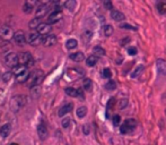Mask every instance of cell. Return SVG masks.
Returning a JSON list of instances; mask_svg holds the SVG:
<instances>
[{
    "instance_id": "6da1fadb",
    "label": "cell",
    "mask_w": 166,
    "mask_h": 145,
    "mask_svg": "<svg viewBox=\"0 0 166 145\" xmlns=\"http://www.w3.org/2000/svg\"><path fill=\"white\" fill-rule=\"evenodd\" d=\"M26 103H27V98L23 94H18L16 96H13L10 100V109L14 112H17L25 107Z\"/></svg>"
},
{
    "instance_id": "7a4b0ae2",
    "label": "cell",
    "mask_w": 166,
    "mask_h": 145,
    "mask_svg": "<svg viewBox=\"0 0 166 145\" xmlns=\"http://www.w3.org/2000/svg\"><path fill=\"white\" fill-rule=\"evenodd\" d=\"M15 76H16V81L19 82V83H25L27 82L28 77H30V72H28V68L26 66H17L15 68Z\"/></svg>"
},
{
    "instance_id": "3957f363",
    "label": "cell",
    "mask_w": 166,
    "mask_h": 145,
    "mask_svg": "<svg viewBox=\"0 0 166 145\" xmlns=\"http://www.w3.org/2000/svg\"><path fill=\"white\" fill-rule=\"evenodd\" d=\"M43 72L41 70H35L32 74H30V77L27 79V84L30 87H35V86H38L41 83L43 82Z\"/></svg>"
},
{
    "instance_id": "277c9868",
    "label": "cell",
    "mask_w": 166,
    "mask_h": 145,
    "mask_svg": "<svg viewBox=\"0 0 166 145\" xmlns=\"http://www.w3.org/2000/svg\"><path fill=\"white\" fill-rule=\"evenodd\" d=\"M137 125H138V123H137L136 119H133V118L127 119L120 126V132H121V134H129L136 129Z\"/></svg>"
},
{
    "instance_id": "5b68a950",
    "label": "cell",
    "mask_w": 166,
    "mask_h": 145,
    "mask_svg": "<svg viewBox=\"0 0 166 145\" xmlns=\"http://www.w3.org/2000/svg\"><path fill=\"white\" fill-rule=\"evenodd\" d=\"M18 57H19V65L26 66L27 68L32 67L33 64H34V59H33V57H32L30 52H23L21 55H18Z\"/></svg>"
},
{
    "instance_id": "8992f818",
    "label": "cell",
    "mask_w": 166,
    "mask_h": 145,
    "mask_svg": "<svg viewBox=\"0 0 166 145\" xmlns=\"http://www.w3.org/2000/svg\"><path fill=\"white\" fill-rule=\"evenodd\" d=\"M5 62L7 66L11 67V68H16L18 65H19V57L18 55L14 53V52H10L8 55L5 57Z\"/></svg>"
},
{
    "instance_id": "52a82bcc",
    "label": "cell",
    "mask_w": 166,
    "mask_h": 145,
    "mask_svg": "<svg viewBox=\"0 0 166 145\" xmlns=\"http://www.w3.org/2000/svg\"><path fill=\"white\" fill-rule=\"evenodd\" d=\"M14 34H15V32L11 30V27L6 26V25L0 27V39H1V40L9 41V40L14 39Z\"/></svg>"
},
{
    "instance_id": "ba28073f",
    "label": "cell",
    "mask_w": 166,
    "mask_h": 145,
    "mask_svg": "<svg viewBox=\"0 0 166 145\" xmlns=\"http://www.w3.org/2000/svg\"><path fill=\"white\" fill-rule=\"evenodd\" d=\"M42 39L43 36L37 32H32L27 35V43H30L32 46H38L42 44Z\"/></svg>"
},
{
    "instance_id": "9c48e42d",
    "label": "cell",
    "mask_w": 166,
    "mask_h": 145,
    "mask_svg": "<svg viewBox=\"0 0 166 145\" xmlns=\"http://www.w3.org/2000/svg\"><path fill=\"white\" fill-rule=\"evenodd\" d=\"M14 41L16 42V44L23 47L25 44V42H27V35L25 34L24 31H16L15 34H14Z\"/></svg>"
},
{
    "instance_id": "30bf717a",
    "label": "cell",
    "mask_w": 166,
    "mask_h": 145,
    "mask_svg": "<svg viewBox=\"0 0 166 145\" xmlns=\"http://www.w3.org/2000/svg\"><path fill=\"white\" fill-rule=\"evenodd\" d=\"M61 18H62V12L61 10H53L47 17V23L51 24V25L52 24H57L58 22L61 21Z\"/></svg>"
},
{
    "instance_id": "8fae6325",
    "label": "cell",
    "mask_w": 166,
    "mask_h": 145,
    "mask_svg": "<svg viewBox=\"0 0 166 145\" xmlns=\"http://www.w3.org/2000/svg\"><path fill=\"white\" fill-rule=\"evenodd\" d=\"M51 30H52L51 24H49V23H41V24L38 25L37 29H36V32H37V33H40V34L42 35V36H44V35L50 34Z\"/></svg>"
},
{
    "instance_id": "7c38bea8",
    "label": "cell",
    "mask_w": 166,
    "mask_h": 145,
    "mask_svg": "<svg viewBox=\"0 0 166 145\" xmlns=\"http://www.w3.org/2000/svg\"><path fill=\"white\" fill-rule=\"evenodd\" d=\"M156 72L161 76H166V61L163 59L156 60Z\"/></svg>"
},
{
    "instance_id": "4fadbf2b",
    "label": "cell",
    "mask_w": 166,
    "mask_h": 145,
    "mask_svg": "<svg viewBox=\"0 0 166 145\" xmlns=\"http://www.w3.org/2000/svg\"><path fill=\"white\" fill-rule=\"evenodd\" d=\"M57 43V36L53 34H47L44 35L42 39V44L45 47H52Z\"/></svg>"
},
{
    "instance_id": "5bb4252c",
    "label": "cell",
    "mask_w": 166,
    "mask_h": 145,
    "mask_svg": "<svg viewBox=\"0 0 166 145\" xmlns=\"http://www.w3.org/2000/svg\"><path fill=\"white\" fill-rule=\"evenodd\" d=\"M47 12H49V6L45 4H41L37 8H36V10H35V17L43 18L47 15Z\"/></svg>"
},
{
    "instance_id": "9a60e30c",
    "label": "cell",
    "mask_w": 166,
    "mask_h": 145,
    "mask_svg": "<svg viewBox=\"0 0 166 145\" xmlns=\"http://www.w3.org/2000/svg\"><path fill=\"white\" fill-rule=\"evenodd\" d=\"M66 94L69 95V96H71V98H77V96H79V98H84V95H83V92L80 90H76V89H73V87H67L66 89Z\"/></svg>"
},
{
    "instance_id": "2e32d148",
    "label": "cell",
    "mask_w": 166,
    "mask_h": 145,
    "mask_svg": "<svg viewBox=\"0 0 166 145\" xmlns=\"http://www.w3.org/2000/svg\"><path fill=\"white\" fill-rule=\"evenodd\" d=\"M37 134L40 138L41 140H47V135H49V133H47V128L45 127V125H38L37 126Z\"/></svg>"
},
{
    "instance_id": "e0dca14e",
    "label": "cell",
    "mask_w": 166,
    "mask_h": 145,
    "mask_svg": "<svg viewBox=\"0 0 166 145\" xmlns=\"http://www.w3.org/2000/svg\"><path fill=\"white\" fill-rule=\"evenodd\" d=\"M111 18L115 22H121L125 19V16L119 10H111Z\"/></svg>"
},
{
    "instance_id": "ac0fdd59",
    "label": "cell",
    "mask_w": 166,
    "mask_h": 145,
    "mask_svg": "<svg viewBox=\"0 0 166 145\" xmlns=\"http://www.w3.org/2000/svg\"><path fill=\"white\" fill-rule=\"evenodd\" d=\"M71 110H73V103H67V104H64L63 107H61V109L58 112V115H59V117H63L67 113H69Z\"/></svg>"
},
{
    "instance_id": "d6986e66",
    "label": "cell",
    "mask_w": 166,
    "mask_h": 145,
    "mask_svg": "<svg viewBox=\"0 0 166 145\" xmlns=\"http://www.w3.org/2000/svg\"><path fill=\"white\" fill-rule=\"evenodd\" d=\"M70 59L73 60V61H76V62H80V61H83V60L85 59V56H84V53L83 52H75V53H70Z\"/></svg>"
},
{
    "instance_id": "ffe728a7",
    "label": "cell",
    "mask_w": 166,
    "mask_h": 145,
    "mask_svg": "<svg viewBox=\"0 0 166 145\" xmlns=\"http://www.w3.org/2000/svg\"><path fill=\"white\" fill-rule=\"evenodd\" d=\"M97 61H98V57H97V56L92 55V56H90L87 59H86V64H87V66H88V67H94L95 65L97 64Z\"/></svg>"
},
{
    "instance_id": "44dd1931",
    "label": "cell",
    "mask_w": 166,
    "mask_h": 145,
    "mask_svg": "<svg viewBox=\"0 0 166 145\" xmlns=\"http://www.w3.org/2000/svg\"><path fill=\"white\" fill-rule=\"evenodd\" d=\"M76 6H77V1L76 0H67L64 2V8L68 9L69 12H73L76 9Z\"/></svg>"
},
{
    "instance_id": "7402d4cb",
    "label": "cell",
    "mask_w": 166,
    "mask_h": 145,
    "mask_svg": "<svg viewBox=\"0 0 166 145\" xmlns=\"http://www.w3.org/2000/svg\"><path fill=\"white\" fill-rule=\"evenodd\" d=\"M41 18H37L35 17L34 19H32V21H30V23H28V27H30L31 30H36L38 27V25L41 24V21H40Z\"/></svg>"
},
{
    "instance_id": "603a6c76",
    "label": "cell",
    "mask_w": 166,
    "mask_h": 145,
    "mask_svg": "<svg viewBox=\"0 0 166 145\" xmlns=\"http://www.w3.org/2000/svg\"><path fill=\"white\" fill-rule=\"evenodd\" d=\"M9 133H10V125L6 124L0 128V135L2 137H7L9 135Z\"/></svg>"
},
{
    "instance_id": "cb8c5ba5",
    "label": "cell",
    "mask_w": 166,
    "mask_h": 145,
    "mask_svg": "<svg viewBox=\"0 0 166 145\" xmlns=\"http://www.w3.org/2000/svg\"><path fill=\"white\" fill-rule=\"evenodd\" d=\"M77 46H78V42H77V40H75V39H69L68 41L66 42V47H67V49H69V50H73V49L77 48Z\"/></svg>"
},
{
    "instance_id": "d4e9b609",
    "label": "cell",
    "mask_w": 166,
    "mask_h": 145,
    "mask_svg": "<svg viewBox=\"0 0 166 145\" xmlns=\"http://www.w3.org/2000/svg\"><path fill=\"white\" fill-rule=\"evenodd\" d=\"M93 53L95 56H97V57H99V56H105V50L103 49L102 47H99V46H95V47L93 48Z\"/></svg>"
},
{
    "instance_id": "484cf974",
    "label": "cell",
    "mask_w": 166,
    "mask_h": 145,
    "mask_svg": "<svg viewBox=\"0 0 166 145\" xmlns=\"http://www.w3.org/2000/svg\"><path fill=\"white\" fill-rule=\"evenodd\" d=\"M77 117L78 118H84L86 115H87V108L86 107H79L76 111Z\"/></svg>"
},
{
    "instance_id": "4316f807",
    "label": "cell",
    "mask_w": 166,
    "mask_h": 145,
    "mask_svg": "<svg viewBox=\"0 0 166 145\" xmlns=\"http://www.w3.org/2000/svg\"><path fill=\"white\" fill-rule=\"evenodd\" d=\"M113 32H114V30H113V26L105 25L104 27H103V33H104L105 36H111V35L113 34Z\"/></svg>"
},
{
    "instance_id": "83f0119b",
    "label": "cell",
    "mask_w": 166,
    "mask_h": 145,
    "mask_svg": "<svg viewBox=\"0 0 166 145\" xmlns=\"http://www.w3.org/2000/svg\"><path fill=\"white\" fill-rule=\"evenodd\" d=\"M92 36H93V32H92L90 30L84 31V33H83V40H84L85 42H90Z\"/></svg>"
},
{
    "instance_id": "f1b7e54d",
    "label": "cell",
    "mask_w": 166,
    "mask_h": 145,
    "mask_svg": "<svg viewBox=\"0 0 166 145\" xmlns=\"http://www.w3.org/2000/svg\"><path fill=\"white\" fill-rule=\"evenodd\" d=\"M92 85H93V83H92V81H90V78H85V79L83 81V87H84V90L90 91L92 90Z\"/></svg>"
},
{
    "instance_id": "f546056e",
    "label": "cell",
    "mask_w": 166,
    "mask_h": 145,
    "mask_svg": "<svg viewBox=\"0 0 166 145\" xmlns=\"http://www.w3.org/2000/svg\"><path fill=\"white\" fill-rule=\"evenodd\" d=\"M105 89H106L107 91H114L115 89H116V82L115 81H109L105 84Z\"/></svg>"
},
{
    "instance_id": "4dcf8cb0",
    "label": "cell",
    "mask_w": 166,
    "mask_h": 145,
    "mask_svg": "<svg viewBox=\"0 0 166 145\" xmlns=\"http://www.w3.org/2000/svg\"><path fill=\"white\" fill-rule=\"evenodd\" d=\"M144 68H145V67H144L142 65H139V66H138V67H137V68L135 69V70H133V72L131 74V76L133 77V78H136V77H138V76H139V75L141 74V72H142Z\"/></svg>"
},
{
    "instance_id": "1f68e13d",
    "label": "cell",
    "mask_w": 166,
    "mask_h": 145,
    "mask_svg": "<svg viewBox=\"0 0 166 145\" xmlns=\"http://www.w3.org/2000/svg\"><path fill=\"white\" fill-rule=\"evenodd\" d=\"M157 9L161 14H166V2L165 1L159 2V4L157 5Z\"/></svg>"
},
{
    "instance_id": "d6a6232c",
    "label": "cell",
    "mask_w": 166,
    "mask_h": 145,
    "mask_svg": "<svg viewBox=\"0 0 166 145\" xmlns=\"http://www.w3.org/2000/svg\"><path fill=\"white\" fill-rule=\"evenodd\" d=\"M112 76V72L110 68H104L102 72V77L103 78H111Z\"/></svg>"
},
{
    "instance_id": "836d02e7",
    "label": "cell",
    "mask_w": 166,
    "mask_h": 145,
    "mask_svg": "<svg viewBox=\"0 0 166 145\" xmlns=\"http://www.w3.org/2000/svg\"><path fill=\"white\" fill-rule=\"evenodd\" d=\"M11 77H13V74H11L10 72H5L4 75H2V82H5V83H8V82L11 79Z\"/></svg>"
},
{
    "instance_id": "e575fe53",
    "label": "cell",
    "mask_w": 166,
    "mask_h": 145,
    "mask_svg": "<svg viewBox=\"0 0 166 145\" xmlns=\"http://www.w3.org/2000/svg\"><path fill=\"white\" fill-rule=\"evenodd\" d=\"M102 1H103L104 8L107 9V10H111V9H112L113 5H112V1H111V0H102Z\"/></svg>"
},
{
    "instance_id": "d590c367",
    "label": "cell",
    "mask_w": 166,
    "mask_h": 145,
    "mask_svg": "<svg viewBox=\"0 0 166 145\" xmlns=\"http://www.w3.org/2000/svg\"><path fill=\"white\" fill-rule=\"evenodd\" d=\"M61 124H62V127L67 129V128H69L70 125H71V119H70V118H64V119H62V123H61Z\"/></svg>"
},
{
    "instance_id": "8d00e7d4",
    "label": "cell",
    "mask_w": 166,
    "mask_h": 145,
    "mask_svg": "<svg viewBox=\"0 0 166 145\" xmlns=\"http://www.w3.org/2000/svg\"><path fill=\"white\" fill-rule=\"evenodd\" d=\"M129 104V101L127 99H121L119 101V108L120 109H124Z\"/></svg>"
},
{
    "instance_id": "74e56055",
    "label": "cell",
    "mask_w": 166,
    "mask_h": 145,
    "mask_svg": "<svg viewBox=\"0 0 166 145\" xmlns=\"http://www.w3.org/2000/svg\"><path fill=\"white\" fill-rule=\"evenodd\" d=\"M120 123H121V117L119 115H115L113 117V125L115 127H118V126H120Z\"/></svg>"
},
{
    "instance_id": "f35d334b",
    "label": "cell",
    "mask_w": 166,
    "mask_h": 145,
    "mask_svg": "<svg viewBox=\"0 0 166 145\" xmlns=\"http://www.w3.org/2000/svg\"><path fill=\"white\" fill-rule=\"evenodd\" d=\"M120 27L122 29H125V30H132V31H137V27L136 26H132V25H129V24H121Z\"/></svg>"
},
{
    "instance_id": "ab89813d",
    "label": "cell",
    "mask_w": 166,
    "mask_h": 145,
    "mask_svg": "<svg viewBox=\"0 0 166 145\" xmlns=\"http://www.w3.org/2000/svg\"><path fill=\"white\" fill-rule=\"evenodd\" d=\"M32 9H33V7H31L30 5H27V4H25L24 5V7H23V10H24L25 13H27V14L32 13Z\"/></svg>"
},
{
    "instance_id": "60d3db41",
    "label": "cell",
    "mask_w": 166,
    "mask_h": 145,
    "mask_svg": "<svg viewBox=\"0 0 166 145\" xmlns=\"http://www.w3.org/2000/svg\"><path fill=\"white\" fill-rule=\"evenodd\" d=\"M37 1H38V0H26L25 4L30 5L31 7H33V8H34V6H35L36 4H37Z\"/></svg>"
},
{
    "instance_id": "b9f144b4",
    "label": "cell",
    "mask_w": 166,
    "mask_h": 145,
    "mask_svg": "<svg viewBox=\"0 0 166 145\" xmlns=\"http://www.w3.org/2000/svg\"><path fill=\"white\" fill-rule=\"evenodd\" d=\"M83 132H84V134H85V135H88V134H90V126H88V125L83 126Z\"/></svg>"
},
{
    "instance_id": "7bdbcfd3",
    "label": "cell",
    "mask_w": 166,
    "mask_h": 145,
    "mask_svg": "<svg viewBox=\"0 0 166 145\" xmlns=\"http://www.w3.org/2000/svg\"><path fill=\"white\" fill-rule=\"evenodd\" d=\"M128 53L129 55H131V56H135V55H137V49L136 48H129L128 49Z\"/></svg>"
},
{
    "instance_id": "ee69618b",
    "label": "cell",
    "mask_w": 166,
    "mask_h": 145,
    "mask_svg": "<svg viewBox=\"0 0 166 145\" xmlns=\"http://www.w3.org/2000/svg\"><path fill=\"white\" fill-rule=\"evenodd\" d=\"M38 1H41L42 4H45V5H47L50 1H52V0H38Z\"/></svg>"
},
{
    "instance_id": "f6af8a7d",
    "label": "cell",
    "mask_w": 166,
    "mask_h": 145,
    "mask_svg": "<svg viewBox=\"0 0 166 145\" xmlns=\"http://www.w3.org/2000/svg\"><path fill=\"white\" fill-rule=\"evenodd\" d=\"M10 145H18V144H16V143H11Z\"/></svg>"
},
{
    "instance_id": "bcb514c9",
    "label": "cell",
    "mask_w": 166,
    "mask_h": 145,
    "mask_svg": "<svg viewBox=\"0 0 166 145\" xmlns=\"http://www.w3.org/2000/svg\"><path fill=\"white\" fill-rule=\"evenodd\" d=\"M52 1H54V2H58V1H59V0H52Z\"/></svg>"
}]
</instances>
